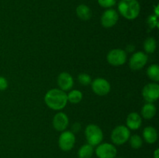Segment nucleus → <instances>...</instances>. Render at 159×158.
I'll list each match as a JSON object with an SVG mask.
<instances>
[{
	"mask_svg": "<svg viewBox=\"0 0 159 158\" xmlns=\"http://www.w3.org/2000/svg\"><path fill=\"white\" fill-rule=\"evenodd\" d=\"M147 74L154 81H159V67L158 64H152L148 68Z\"/></svg>",
	"mask_w": 159,
	"mask_h": 158,
	"instance_id": "20",
	"label": "nucleus"
},
{
	"mask_svg": "<svg viewBox=\"0 0 159 158\" xmlns=\"http://www.w3.org/2000/svg\"><path fill=\"white\" fill-rule=\"evenodd\" d=\"M156 114V107L152 103L145 104L141 109V115L146 119H151Z\"/></svg>",
	"mask_w": 159,
	"mask_h": 158,
	"instance_id": "17",
	"label": "nucleus"
},
{
	"mask_svg": "<svg viewBox=\"0 0 159 158\" xmlns=\"http://www.w3.org/2000/svg\"><path fill=\"white\" fill-rule=\"evenodd\" d=\"M57 85L62 91H69L74 85V80H73L72 76L68 72L61 73L57 77Z\"/></svg>",
	"mask_w": 159,
	"mask_h": 158,
	"instance_id": "12",
	"label": "nucleus"
},
{
	"mask_svg": "<svg viewBox=\"0 0 159 158\" xmlns=\"http://www.w3.org/2000/svg\"><path fill=\"white\" fill-rule=\"evenodd\" d=\"M130 144L133 149H139L142 147V139L138 135H134L130 139Z\"/></svg>",
	"mask_w": 159,
	"mask_h": 158,
	"instance_id": "22",
	"label": "nucleus"
},
{
	"mask_svg": "<svg viewBox=\"0 0 159 158\" xmlns=\"http://www.w3.org/2000/svg\"><path fill=\"white\" fill-rule=\"evenodd\" d=\"M110 84L106 79L102 77L96 78L92 82V88L95 94L98 95H106L110 91Z\"/></svg>",
	"mask_w": 159,
	"mask_h": 158,
	"instance_id": "9",
	"label": "nucleus"
},
{
	"mask_svg": "<svg viewBox=\"0 0 159 158\" xmlns=\"http://www.w3.org/2000/svg\"><path fill=\"white\" fill-rule=\"evenodd\" d=\"M98 3L103 8H110L116 4V0H98Z\"/></svg>",
	"mask_w": 159,
	"mask_h": 158,
	"instance_id": "24",
	"label": "nucleus"
},
{
	"mask_svg": "<svg viewBox=\"0 0 159 158\" xmlns=\"http://www.w3.org/2000/svg\"><path fill=\"white\" fill-rule=\"evenodd\" d=\"M68 118L64 112H58L53 119V126L57 131L63 132L68 125Z\"/></svg>",
	"mask_w": 159,
	"mask_h": 158,
	"instance_id": "13",
	"label": "nucleus"
},
{
	"mask_svg": "<svg viewBox=\"0 0 159 158\" xmlns=\"http://www.w3.org/2000/svg\"><path fill=\"white\" fill-rule=\"evenodd\" d=\"M144 139L148 143H155L158 139V133L155 128L152 126H147L143 131Z\"/></svg>",
	"mask_w": 159,
	"mask_h": 158,
	"instance_id": "15",
	"label": "nucleus"
},
{
	"mask_svg": "<svg viewBox=\"0 0 159 158\" xmlns=\"http://www.w3.org/2000/svg\"><path fill=\"white\" fill-rule=\"evenodd\" d=\"M8 81L4 77L0 76V91H4L7 88Z\"/></svg>",
	"mask_w": 159,
	"mask_h": 158,
	"instance_id": "25",
	"label": "nucleus"
},
{
	"mask_svg": "<svg viewBox=\"0 0 159 158\" xmlns=\"http://www.w3.org/2000/svg\"><path fill=\"white\" fill-rule=\"evenodd\" d=\"M68 101L72 104H77L82 99V93L79 90H72L67 94Z\"/></svg>",
	"mask_w": 159,
	"mask_h": 158,
	"instance_id": "19",
	"label": "nucleus"
},
{
	"mask_svg": "<svg viewBox=\"0 0 159 158\" xmlns=\"http://www.w3.org/2000/svg\"><path fill=\"white\" fill-rule=\"evenodd\" d=\"M44 102L50 108L53 110L63 109L67 105V94L58 88L51 89L44 96Z\"/></svg>",
	"mask_w": 159,
	"mask_h": 158,
	"instance_id": "1",
	"label": "nucleus"
},
{
	"mask_svg": "<svg viewBox=\"0 0 159 158\" xmlns=\"http://www.w3.org/2000/svg\"><path fill=\"white\" fill-rule=\"evenodd\" d=\"M141 122H142L141 117L137 112L130 113L127 118V128L130 129H138L141 127Z\"/></svg>",
	"mask_w": 159,
	"mask_h": 158,
	"instance_id": "14",
	"label": "nucleus"
},
{
	"mask_svg": "<svg viewBox=\"0 0 159 158\" xmlns=\"http://www.w3.org/2000/svg\"><path fill=\"white\" fill-rule=\"evenodd\" d=\"M142 95L148 103H153L159 97V85L156 83H150L143 88Z\"/></svg>",
	"mask_w": 159,
	"mask_h": 158,
	"instance_id": "8",
	"label": "nucleus"
},
{
	"mask_svg": "<svg viewBox=\"0 0 159 158\" xmlns=\"http://www.w3.org/2000/svg\"><path fill=\"white\" fill-rule=\"evenodd\" d=\"M85 134L88 143L93 147L99 145L103 139V133L102 129L98 125L94 124H90L86 127Z\"/></svg>",
	"mask_w": 159,
	"mask_h": 158,
	"instance_id": "3",
	"label": "nucleus"
},
{
	"mask_svg": "<svg viewBox=\"0 0 159 158\" xmlns=\"http://www.w3.org/2000/svg\"><path fill=\"white\" fill-rule=\"evenodd\" d=\"M107 61L112 66H120L127 61V53L121 49H113L107 54Z\"/></svg>",
	"mask_w": 159,
	"mask_h": 158,
	"instance_id": "5",
	"label": "nucleus"
},
{
	"mask_svg": "<svg viewBox=\"0 0 159 158\" xmlns=\"http://www.w3.org/2000/svg\"><path fill=\"white\" fill-rule=\"evenodd\" d=\"M148 62V56L144 54V52H137L132 55L130 57V68L134 71H138L145 66Z\"/></svg>",
	"mask_w": 159,
	"mask_h": 158,
	"instance_id": "10",
	"label": "nucleus"
},
{
	"mask_svg": "<svg viewBox=\"0 0 159 158\" xmlns=\"http://www.w3.org/2000/svg\"><path fill=\"white\" fill-rule=\"evenodd\" d=\"M118 10L125 19L134 20L139 15L141 6L138 0H120Z\"/></svg>",
	"mask_w": 159,
	"mask_h": 158,
	"instance_id": "2",
	"label": "nucleus"
},
{
	"mask_svg": "<svg viewBox=\"0 0 159 158\" xmlns=\"http://www.w3.org/2000/svg\"><path fill=\"white\" fill-rule=\"evenodd\" d=\"M119 16L116 10L112 9H107L103 12L101 17V24L103 27L110 28L116 25Z\"/></svg>",
	"mask_w": 159,
	"mask_h": 158,
	"instance_id": "11",
	"label": "nucleus"
},
{
	"mask_svg": "<svg viewBox=\"0 0 159 158\" xmlns=\"http://www.w3.org/2000/svg\"><path fill=\"white\" fill-rule=\"evenodd\" d=\"M154 158H159V150L156 149L154 152Z\"/></svg>",
	"mask_w": 159,
	"mask_h": 158,
	"instance_id": "27",
	"label": "nucleus"
},
{
	"mask_svg": "<svg viewBox=\"0 0 159 158\" xmlns=\"http://www.w3.org/2000/svg\"><path fill=\"white\" fill-rule=\"evenodd\" d=\"M130 132L127 126L118 125L111 133V139L116 145H123L129 139Z\"/></svg>",
	"mask_w": 159,
	"mask_h": 158,
	"instance_id": "4",
	"label": "nucleus"
},
{
	"mask_svg": "<svg viewBox=\"0 0 159 158\" xmlns=\"http://www.w3.org/2000/svg\"><path fill=\"white\" fill-rule=\"evenodd\" d=\"M76 14L81 20H89L92 16V11L86 5L82 4L76 8Z\"/></svg>",
	"mask_w": 159,
	"mask_h": 158,
	"instance_id": "16",
	"label": "nucleus"
},
{
	"mask_svg": "<svg viewBox=\"0 0 159 158\" xmlns=\"http://www.w3.org/2000/svg\"><path fill=\"white\" fill-rule=\"evenodd\" d=\"M157 47L156 40L153 37H149L147 40L144 41V50L148 54H152L155 51Z\"/></svg>",
	"mask_w": 159,
	"mask_h": 158,
	"instance_id": "21",
	"label": "nucleus"
},
{
	"mask_svg": "<svg viewBox=\"0 0 159 158\" xmlns=\"http://www.w3.org/2000/svg\"><path fill=\"white\" fill-rule=\"evenodd\" d=\"M94 153V149L90 144H84L80 147L78 152L79 158H91Z\"/></svg>",
	"mask_w": 159,
	"mask_h": 158,
	"instance_id": "18",
	"label": "nucleus"
},
{
	"mask_svg": "<svg viewBox=\"0 0 159 158\" xmlns=\"http://www.w3.org/2000/svg\"><path fill=\"white\" fill-rule=\"evenodd\" d=\"M80 128H81V125L79 123V122H76V123H75L74 125H73V130H74L75 132H78L80 130Z\"/></svg>",
	"mask_w": 159,
	"mask_h": 158,
	"instance_id": "26",
	"label": "nucleus"
},
{
	"mask_svg": "<svg viewBox=\"0 0 159 158\" xmlns=\"http://www.w3.org/2000/svg\"><path fill=\"white\" fill-rule=\"evenodd\" d=\"M116 153V147L108 143L99 144L96 149V154L99 158H115Z\"/></svg>",
	"mask_w": 159,
	"mask_h": 158,
	"instance_id": "7",
	"label": "nucleus"
},
{
	"mask_svg": "<svg viewBox=\"0 0 159 158\" xmlns=\"http://www.w3.org/2000/svg\"><path fill=\"white\" fill-rule=\"evenodd\" d=\"M75 136L71 131H64L59 136L58 145L63 151H69L74 147Z\"/></svg>",
	"mask_w": 159,
	"mask_h": 158,
	"instance_id": "6",
	"label": "nucleus"
},
{
	"mask_svg": "<svg viewBox=\"0 0 159 158\" xmlns=\"http://www.w3.org/2000/svg\"><path fill=\"white\" fill-rule=\"evenodd\" d=\"M78 79H79V81L80 82L81 85H84V86H87L89 84H91L92 81L91 77L85 73H82V74H79L78 76Z\"/></svg>",
	"mask_w": 159,
	"mask_h": 158,
	"instance_id": "23",
	"label": "nucleus"
}]
</instances>
